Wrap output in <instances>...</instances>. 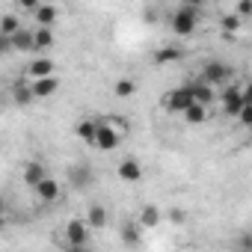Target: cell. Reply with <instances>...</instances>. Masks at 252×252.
I'll return each mask as SVG.
<instances>
[{
	"mask_svg": "<svg viewBox=\"0 0 252 252\" xmlns=\"http://www.w3.org/2000/svg\"><path fill=\"white\" fill-rule=\"evenodd\" d=\"M169 220H172V222H178V225H181V222H184V220H187V214H184V211H181V208H172V211H169Z\"/></svg>",
	"mask_w": 252,
	"mask_h": 252,
	"instance_id": "obj_29",
	"label": "cell"
},
{
	"mask_svg": "<svg viewBox=\"0 0 252 252\" xmlns=\"http://www.w3.org/2000/svg\"><path fill=\"white\" fill-rule=\"evenodd\" d=\"M12 51H36V30H18L15 36H9Z\"/></svg>",
	"mask_w": 252,
	"mask_h": 252,
	"instance_id": "obj_12",
	"label": "cell"
},
{
	"mask_svg": "<svg viewBox=\"0 0 252 252\" xmlns=\"http://www.w3.org/2000/svg\"><path fill=\"white\" fill-rule=\"evenodd\" d=\"M36 95H33V86L30 83H24V80H18L15 86H12V101L15 104H30Z\"/></svg>",
	"mask_w": 252,
	"mask_h": 252,
	"instance_id": "obj_21",
	"label": "cell"
},
{
	"mask_svg": "<svg viewBox=\"0 0 252 252\" xmlns=\"http://www.w3.org/2000/svg\"><path fill=\"white\" fill-rule=\"evenodd\" d=\"M237 122L243 125V128H252V104H246V107L240 110V116H237Z\"/></svg>",
	"mask_w": 252,
	"mask_h": 252,
	"instance_id": "obj_28",
	"label": "cell"
},
{
	"mask_svg": "<svg viewBox=\"0 0 252 252\" xmlns=\"http://www.w3.org/2000/svg\"><path fill=\"white\" fill-rule=\"evenodd\" d=\"M86 222H89V228H104L107 225V211L101 205H92L86 211Z\"/></svg>",
	"mask_w": 252,
	"mask_h": 252,
	"instance_id": "obj_23",
	"label": "cell"
},
{
	"mask_svg": "<svg viewBox=\"0 0 252 252\" xmlns=\"http://www.w3.org/2000/svg\"><path fill=\"white\" fill-rule=\"evenodd\" d=\"M143 228H155L158 222H160V208L158 205H143V211H140V220H137Z\"/></svg>",
	"mask_w": 252,
	"mask_h": 252,
	"instance_id": "obj_18",
	"label": "cell"
},
{
	"mask_svg": "<svg viewBox=\"0 0 252 252\" xmlns=\"http://www.w3.org/2000/svg\"><path fill=\"white\" fill-rule=\"evenodd\" d=\"M249 137H252V128H249Z\"/></svg>",
	"mask_w": 252,
	"mask_h": 252,
	"instance_id": "obj_33",
	"label": "cell"
},
{
	"mask_svg": "<svg viewBox=\"0 0 252 252\" xmlns=\"http://www.w3.org/2000/svg\"><path fill=\"white\" fill-rule=\"evenodd\" d=\"M187 86H190V92H193V101L202 104V107H211L214 98H220V95H214V86H208V83H202V80H193V83H187Z\"/></svg>",
	"mask_w": 252,
	"mask_h": 252,
	"instance_id": "obj_10",
	"label": "cell"
},
{
	"mask_svg": "<svg viewBox=\"0 0 252 252\" xmlns=\"http://www.w3.org/2000/svg\"><path fill=\"white\" fill-rule=\"evenodd\" d=\"M140 237H143V225L140 222H125L122 225V240L128 243V246H137Z\"/></svg>",
	"mask_w": 252,
	"mask_h": 252,
	"instance_id": "obj_20",
	"label": "cell"
},
{
	"mask_svg": "<svg viewBox=\"0 0 252 252\" xmlns=\"http://www.w3.org/2000/svg\"><path fill=\"white\" fill-rule=\"evenodd\" d=\"M27 74L33 80H45V77H54V60L51 57H39L27 65Z\"/></svg>",
	"mask_w": 252,
	"mask_h": 252,
	"instance_id": "obj_9",
	"label": "cell"
},
{
	"mask_svg": "<svg viewBox=\"0 0 252 252\" xmlns=\"http://www.w3.org/2000/svg\"><path fill=\"white\" fill-rule=\"evenodd\" d=\"M30 86H33V95H36V98H51V95L60 89V80H57V77H45V80H33Z\"/></svg>",
	"mask_w": 252,
	"mask_h": 252,
	"instance_id": "obj_15",
	"label": "cell"
},
{
	"mask_svg": "<svg viewBox=\"0 0 252 252\" xmlns=\"http://www.w3.org/2000/svg\"><path fill=\"white\" fill-rule=\"evenodd\" d=\"M243 249H252V234H243Z\"/></svg>",
	"mask_w": 252,
	"mask_h": 252,
	"instance_id": "obj_31",
	"label": "cell"
},
{
	"mask_svg": "<svg viewBox=\"0 0 252 252\" xmlns=\"http://www.w3.org/2000/svg\"><path fill=\"white\" fill-rule=\"evenodd\" d=\"M65 243L68 246H86L89 243V222L86 220H68L65 222Z\"/></svg>",
	"mask_w": 252,
	"mask_h": 252,
	"instance_id": "obj_6",
	"label": "cell"
},
{
	"mask_svg": "<svg viewBox=\"0 0 252 252\" xmlns=\"http://www.w3.org/2000/svg\"><path fill=\"white\" fill-rule=\"evenodd\" d=\"M68 181H71L74 190H86V187L95 181V172H92V166H86V163H74V166H68Z\"/></svg>",
	"mask_w": 252,
	"mask_h": 252,
	"instance_id": "obj_7",
	"label": "cell"
},
{
	"mask_svg": "<svg viewBox=\"0 0 252 252\" xmlns=\"http://www.w3.org/2000/svg\"><path fill=\"white\" fill-rule=\"evenodd\" d=\"M95 134H98V119H80V125H77V137L83 140V143H95Z\"/></svg>",
	"mask_w": 252,
	"mask_h": 252,
	"instance_id": "obj_16",
	"label": "cell"
},
{
	"mask_svg": "<svg viewBox=\"0 0 252 252\" xmlns=\"http://www.w3.org/2000/svg\"><path fill=\"white\" fill-rule=\"evenodd\" d=\"M65 252H86V246H65Z\"/></svg>",
	"mask_w": 252,
	"mask_h": 252,
	"instance_id": "obj_32",
	"label": "cell"
},
{
	"mask_svg": "<svg viewBox=\"0 0 252 252\" xmlns=\"http://www.w3.org/2000/svg\"><path fill=\"white\" fill-rule=\"evenodd\" d=\"M163 107L169 110V113H187L190 107H193V92H190V86H178V89H172V92H166L163 95Z\"/></svg>",
	"mask_w": 252,
	"mask_h": 252,
	"instance_id": "obj_2",
	"label": "cell"
},
{
	"mask_svg": "<svg viewBox=\"0 0 252 252\" xmlns=\"http://www.w3.org/2000/svg\"><path fill=\"white\" fill-rule=\"evenodd\" d=\"M196 21H199V3H181L169 15V30L175 36H193L196 33Z\"/></svg>",
	"mask_w": 252,
	"mask_h": 252,
	"instance_id": "obj_1",
	"label": "cell"
},
{
	"mask_svg": "<svg viewBox=\"0 0 252 252\" xmlns=\"http://www.w3.org/2000/svg\"><path fill=\"white\" fill-rule=\"evenodd\" d=\"M57 15H60V9H57V6L42 3V6L36 9V15H33V18H36V24H39V27H51V24L57 21Z\"/></svg>",
	"mask_w": 252,
	"mask_h": 252,
	"instance_id": "obj_17",
	"label": "cell"
},
{
	"mask_svg": "<svg viewBox=\"0 0 252 252\" xmlns=\"http://www.w3.org/2000/svg\"><path fill=\"white\" fill-rule=\"evenodd\" d=\"M181 57H184V51H181L178 45H166V48H158L152 60H155L158 65H166V63H178Z\"/></svg>",
	"mask_w": 252,
	"mask_h": 252,
	"instance_id": "obj_14",
	"label": "cell"
},
{
	"mask_svg": "<svg viewBox=\"0 0 252 252\" xmlns=\"http://www.w3.org/2000/svg\"><path fill=\"white\" fill-rule=\"evenodd\" d=\"M243 101H246V104H252V83H246V86H243Z\"/></svg>",
	"mask_w": 252,
	"mask_h": 252,
	"instance_id": "obj_30",
	"label": "cell"
},
{
	"mask_svg": "<svg viewBox=\"0 0 252 252\" xmlns=\"http://www.w3.org/2000/svg\"><path fill=\"white\" fill-rule=\"evenodd\" d=\"M184 119H187L190 125H202V122L208 119V107H202V104H196V101H193V107L184 113Z\"/></svg>",
	"mask_w": 252,
	"mask_h": 252,
	"instance_id": "obj_24",
	"label": "cell"
},
{
	"mask_svg": "<svg viewBox=\"0 0 252 252\" xmlns=\"http://www.w3.org/2000/svg\"><path fill=\"white\" fill-rule=\"evenodd\" d=\"M113 92H116L119 98H131V95L137 92V83H134V80H128V77H122V80H116Z\"/></svg>",
	"mask_w": 252,
	"mask_h": 252,
	"instance_id": "obj_25",
	"label": "cell"
},
{
	"mask_svg": "<svg viewBox=\"0 0 252 252\" xmlns=\"http://www.w3.org/2000/svg\"><path fill=\"white\" fill-rule=\"evenodd\" d=\"M119 178L128 181V184H137V181H143V166H140L134 158H125V160L119 163Z\"/></svg>",
	"mask_w": 252,
	"mask_h": 252,
	"instance_id": "obj_8",
	"label": "cell"
},
{
	"mask_svg": "<svg viewBox=\"0 0 252 252\" xmlns=\"http://www.w3.org/2000/svg\"><path fill=\"white\" fill-rule=\"evenodd\" d=\"M54 30L51 27H36V51L39 54H45V51H51L54 48Z\"/></svg>",
	"mask_w": 252,
	"mask_h": 252,
	"instance_id": "obj_19",
	"label": "cell"
},
{
	"mask_svg": "<svg viewBox=\"0 0 252 252\" xmlns=\"http://www.w3.org/2000/svg\"><path fill=\"white\" fill-rule=\"evenodd\" d=\"M18 30H24V24L18 21V15H3V18H0V36H15Z\"/></svg>",
	"mask_w": 252,
	"mask_h": 252,
	"instance_id": "obj_22",
	"label": "cell"
},
{
	"mask_svg": "<svg viewBox=\"0 0 252 252\" xmlns=\"http://www.w3.org/2000/svg\"><path fill=\"white\" fill-rule=\"evenodd\" d=\"M220 101H222V113H225V116H240V110L246 107V101H243V86L228 83V86L220 92Z\"/></svg>",
	"mask_w": 252,
	"mask_h": 252,
	"instance_id": "obj_3",
	"label": "cell"
},
{
	"mask_svg": "<svg viewBox=\"0 0 252 252\" xmlns=\"http://www.w3.org/2000/svg\"><path fill=\"white\" fill-rule=\"evenodd\" d=\"M199 80L208 83V86H220V83L231 80V65H225V63H220V60H211V63H205Z\"/></svg>",
	"mask_w": 252,
	"mask_h": 252,
	"instance_id": "obj_4",
	"label": "cell"
},
{
	"mask_svg": "<svg viewBox=\"0 0 252 252\" xmlns=\"http://www.w3.org/2000/svg\"><path fill=\"white\" fill-rule=\"evenodd\" d=\"M122 143V134L116 128H110V125H104V119H98V134H95V149L98 152H113L116 146Z\"/></svg>",
	"mask_w": 252,
	"mask_h": 252,
	"instance_id": "obj_5",
	"label": "cell"
},
{
	"mask_svg": "<svg viewBox=\"0 0 252 252\" xmlns=\"http://www.w3.org/2000/svg\"><path fill=\"white\" fill-rule=\"evenodd\" d=\"M60 193H63V187H60V181H57V178H45V181L36 187V196H39L42 202H57V199H60Z\"/></svg>",
	"mask_w": 252,
	"mask_h": 252,
	"instance_id": "obj_13",
	"label": "cell"
},
{
	"mask_svg": "<svg viewBox=\"0 0 252 252\" xmlns=\"http://www.w3.org/2000/svg\"><path fill=\"white\" fill-rule=\"evenodd\" d=\"M220 27L225 30V36H234L237 30H240V18L231 12V15H222V21H220Z\"/></svg>",
	"mask_w": 252,
	"mask_h": 252,
	"instance_id": "obj_26",
	"label": "cell"
},
{
	"mask_svg": "<svg viewBox=\"0 0 252 252\" xmlns=\"http://www.w3.org/2000/svg\"><path fill=\"white\" fill-rule=\"evenodd\" d=\"M45 178H51V175H48V166H42L39 160H33V163H27V166H24V184H27V187H33V190H36Z\"/></svg>",
	"mask_w": 252,
	"mask_h": 252,
	"instance_id": "obj_11",
	"label": "cell"
},
{
	"mask_svg": "<svg viewBox=\"0 0 252 252\" xmlns=\"http://www.w3.org/2000/svg\"><path fill=\"white\" fill-rule=\"evenodd\" d=\"M249 27H252V24H249Z\"/></svg>",
	"mask_w": 252,
	"mask_h": 252,
	"instance_id": "obj_34",
	"label": "cell"
},
{
	"mask_svg": "<svg viewBox=\"0 0 252 252\" xmlns=\"http://www.w3.org/2000/svg\"><path fill=\"white\" fill-rule=\"evenodd\" d=\"M234 15L237 18H252V0H240V3L234 6Z\"/></svg>",
	"mask_w": 252,
	"mask_h": 252,
	"instance_id": "obj_27",
	"label": "cell"
}]
</instances>
